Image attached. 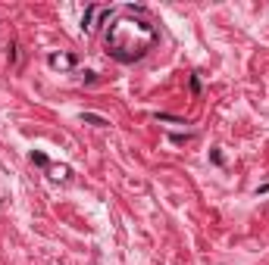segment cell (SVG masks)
I'll list each match as a JSON object with an SVG mask.
<instances>
[{
    "label": "cell",
    "mask_w": 269,
    "mask_h": 265,
    "mask_svg": "<svg viewBox=\"0 0 269 265\" xmlns=\"http://www.w3.org/2000/svg\"><path fill=\"white\" fill-rule=\"evenodd\" d=\"M47 66L54 72H69L75 69V53H47Z\"/></svg>",
    "instance_id": "cell-3"
},
{
    "label": "cell",
    "mask_w": 269,
    "mask_h": 265,
    "mask_svg": "<svg viewBox=\"0 0 269 265\" xmlns=\"http://www.w3.org/2000/svg\"><path fill=\"white\" fill-rule=\"evenodd\" d=\"M47 172L54 175V178H69V169H66V166H60V169H56V166H50Z\"/></svg>",
    "instance_id": "cell-6"
},
{
    "label": "cell",
    "mask_w": 269,
    "mask_h": 265,
    "mask_svg": "<svg viewBox=\"0 0 269 265\" xmlns=\"http://www.w3.org/2000/svg\"><path fill=\"white\" fill-rule=\"evenodd\" d=\"M110 6H88V13H85V19H81V28L85 31H94L97 28V19H110Z\"/></svg>",
    "instance_id": "cell-2"
},
{
    "label": "cell",
    "mask_w": 269,
    "mask_h": 265,
    "mask_svg": "<svg viewBox=\"0 0 269 265\" xmlns=\"http://www.w3.org/2000/svg\"><path fill=\"white\" fill-rule=\"evenodd\" d=\"M160 44V28L144 6H122L107 19L104 47L116 63H138Z\"/></svg>",
    "instance_id": "cell-1"
},
{
    "label": "cell",
    "mask_w": 269,
    "mask_h": 265,
    "mask_svg": "<svg viewBox=\"0 0 269 265\" xmlns=\"http://www.w3.org/2000/svg\"><path fill=\"white\" fill-rule=\"evenodd\" d=\"M28 159H31V166H38V169H50V159L44 156V153H38V150H35V153H31V156H28Z\"/></svg>",
    "instance_id": "cell-4"
},
{
    "label": "cell",
    "mask_w": 269,
    "mask_h": 265,
    "mask_svg": "<svg viewBox=\"0 0 269 265\" xmlns=\"http://www.w3.org/2000/svg\"><path fill=\"white\" fill-rule=\"evenodd\" d=\"M188 88H191V94H194V97L200 94V78H197V75H191V78H188Z\"/></svg>",
    "instance_id": "cell-7"
},
{
    "label": "cell",
    "mask_w": 269,
    "mask_h": 265,
    "mask_svg": "<svg viewBox=\"0 0 269 265\" xmlns=\"http://www.w3.org/2000/svg\"><path fill=\"white\" fill-rule=\"evenodd\" d=\"M81 119H85V122H91V125H97V128H104V125H110V122H107V119H104V116H94V113H85V116H81Z\"/></svg>",
    "instance_id": "cell-5"
}]
</instances>
